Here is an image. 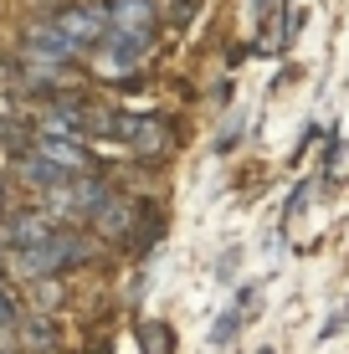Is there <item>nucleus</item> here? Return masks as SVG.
<instances>
[{
	"label": "nucleus",
	"instance_id": "2",
	"mask_svg": "<svg viewBox=\"0 0 349 354\" xmlns=\"http://www.w3.org/2000/svg\"><path fill=\"white\" fill-rule=\"evenodd\" d=\"M41 201H46V216H52V221H62V226H67V221H93V211L108 201V180H98V175L57 180Z\"/></svg>",
	"mask_w": 349,
	"mask_h": 354
},
{
	"label": "nucleus",
	"instance_id": "14",
	"mask_svg": "<svg viewBox=\"0 0 349 354\" xmlns=\"http://www.w3.org/2000/svg\"><path fill=\"white\" fill-rule=\"evenodd\" d=\"M252 10H257V21H267V10H272V0H252Z\"/></svg>",
	"mask_w": 349,
	"mask_h": 354
},
{
	"label": "nucleus",
	"instance_id": "13",
	"mask_svg": "<svg viewBox=\"0 0 349 354\" xmlns=\"http://www.w3.org/2000/svg\"><path fill=\"white\" fill-rule=\"evenodd\" d=\"M21 313H16V298H10V288H0V328H16Z\"/></svg>",
	"mask_w": 349,
	"mask_h": 354
},
{
	"label": "nucleus",
	"instance_id": "8",
	"mask_svg": "<svg viewBox=\"0 0 349 354\" xmlns=\"http://www.w3.org/2000/svg\"><path fill=\"white\" fill-rule=\"evenodd\" d=\"M118 139H124V144H134V149L139 154H164V149H170V129H164V118H129V113H118Z\"/></svg>",
	"mask_w": 349,
	"mask_h": 354
},
{
	"label": "nucleus",
	"instance_id": "6",
	"mask_svg": "<svg viewBox=\"0 0 349 354\" xmlns=\"http://www.w3.org/2000/svg\"><path fill=\"white\" fill-rule=\"evenodd\" d=\"M21 57H26V62H46V67H67L72 57H77V46H72L52 21H31V26L21 31Z\"/></svg>",
	"mask_w": 349,
	"mask_h": 354
},
{
	"label": "nucleus",
	"instance_id": "15",
	"mask_svg": "<svg viewBox=\"0 0 349 354\" xmlns=\"http://www.w3.org/2000/svg\"><path fill=\"white\" fill-rule=\"evenodd\" d=\"M0 216H6V185H0Z\"/></svg>",
	"mask_w": 349,
	"mask_h": 354
},
{
	"label": "nucleus",
	"instance_id": "1",
	"mask_svg": "<svg viewBox=\"0 0 349 354\" xmlns=\"http://www.w3.org/2000/svg\"><path fill=\"white\" fill-rule=\"evenodd\" d=\"M93 236L88 231H72V226H52L41 241H31V247L10 252V272L21 277V283H46V277H62L72 267L93 262Z\"/></svg>",
	"mask_w": 349,
	"mask_h": 354
},
{
	"label": "nucleus",
	"instance_id": "5",
	"mask_svg": "<svg viewBox=\"0 0 349 354\" xmlns=\"http://www.w3.org/2000/svg\"><path fill=\"white\" fill-rule=\"evenodd\" d=\"M31 149L41 154V160L52 165L62 180L93 175V165H98V160H93V149H88L82 139H52V133H36V139H31Z\"/></svg>",
	"mask_w": 349,
	"mask_h": 354
},
{
	"label": "nucleus",
	"instance_id": "11",
	"mask_svg": "<svg viewBox=\"0 0 349 354\" xmlns=\"http://www.w3.org/2000/svg\"><path fill=\"white\" fill-rule=\"evenodd\" d=\"M139 344H144V354H175V328L164 319H154L139 328Z\"/></svg>",
	"mask_w": 349,
	"mask_h": 354
},
{
	"label": "nucleus",
	"instance_id": "16",
	"mask_svg": "<svg viewBox=\"0 0 349 354\" xmlns=\"http://www.w3.org/2000/svg\"><path fill=\"white\" fill-rule=\"evenodd\" d=\"M257 354H272V349H257Z\"/></svg>",
	"mask_w": 349,
	"mask_h": 354
},
{
	"label": "nucleus",
	"instance_id": "9",
	"mask_svg": "<svg viewBox=\"0 0 349 354\" xmlns=\"http://www.w3.org/2000/svg\"><path fill=\"white\" fill-rule=\"evenodd\" d=\"M134 216H139V205L129 201V195L108 190V201L93 211V231H98V236H118V241H124L129 231H134Z\"/></svg>",
	"mask_w": 349,
	"mask_h": 354
},
{
	"label": "nucleus",
	"instance_id": "3",
	"mask_svg": "<svg viewBox=\"0 0 349 354\" xmlns=\"http://www.w3.org/2000/svg\"><path fill=\"white\" fill-rule=\"evenodd\" d=\"M57 31L67 36L77 52H98V46L108 41V16H103V6H82V0H67V6H57L52 16Z\"/></svg>",
	"mask_w": 349,
	"mask_h": 354
},
{
	"label": "nucleus",
	"instance_id": "10",
	"mask_svg": "<svg viewBox=\"0 0 349 354\" xmlns=\"http://www.w3.org/2000/svg\"><path fill=\"white\" fill-rule=\"evenodd\" d=\"M252 298H257V288H242V292L232 298V308H221V319L211 324V344H216V349L236 339V328H242V319H247V303H252Z\"/></svg>",
	"mask_w": 349,
	"mask_h": 354
},
{
	"label": "nucleus",
	"instance_id": "7",
	"mask_svg": "<svg viewBox=\"0 0 349 354\" xmlns=\"http://www.w3.org/2000/svg\"><path fill=\"white\" fill-rule=\"evenodd\" d=\"M144 52H149L144 41H129V36L108 31V41L98 46V52H93V67H98L103 77H134L139 62H144Z\"/></svg>",
	"mask_w": 349,
	"mask_h": 354
},
{
	"label": "nucleus",
	"instance_id": "12",
	"mask_svg": "<svg viewBox=\"0 0 349 354\" xmlns=\"http://www.w3.org/2000/svg\"><path fill=\"white\" fill-rule=\"evenodd\" d=\"M21 339H26V349H36V354H52V349H57V334H52V324H41V319L21 328Z\"/></svg>",
	"mask_w": 349,
	"mask_h": 354
},
{
	"label": "nucleus",
	"instance_id": "4",
	"mask_svg": "<svg viewBox=\"0 0 349 354\" xmlns=\"http://www.w3.org/2000/svg\"><path fill=\"white\" fill-rule=\"evenodd\" d=\"M103 16H108V31L149 46L154 31H160V0H108Z\"/></svg>",
	"mask_w": 349,
	"mask_h": 354
}]
</instances>
